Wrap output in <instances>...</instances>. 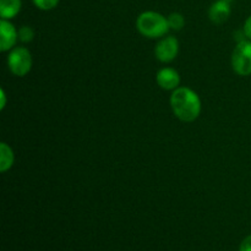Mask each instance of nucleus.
Segmentation results:
<instances>
[{
    "label": "nucleus",
    "mask_w": 251,
    "mask_h": 251,
    "mask_svg": "<svg viewBox=\"0 0 251 251\" xmlns=\"http://www.w3.org/2000/svg\"><path fill=\"white\" fill-rule=\"evenodd\" d=\"M171 105L176 117L181 122H194L201 113L200 97L189 87L174 90L171 96Z\"/></svg>",
    "instance_id": "nucleus-1"
},
{
    "label": "nucleus",
    "mask_w": 251,
    "mask_h": 251,
    "mask_svg": "<svg viewBox=\"0 0 251 251\" xmlns=\"http://www.w3.org/2000/svg\"><path fill=\"white\" fill-rule=\"evenodd\" d=\"M136 27L147 38H159L169 31L168 19L156 11H145L137 17Z\"/></svg>",
    "instance_id": "nucleus-2"
},
{
    "label": "nucleus",
    "mask_w": 251,
    "mask_h": 251,
    "mask_svg": "<svg viewBox=\"0 0 251 251\" xmlns=\"http://www.w3.org/2000/svg\"><path fill=\"white\" fill-rule=\"evenodd\" d=\"M7 66L14 75L26 76L32 69V55L25 47H15L7 55Z\"/></svg>",
    "instance_id": "nucleus-3"
},
{
    "label": "nucleus",
    "mask_w": 251,
    "mask_h": 251,
    "mask_svg": "<svg viewBox=\"0 0 251 251\" xmlns=\"http://www.w3.org/2000/svg\"><path fill=\"white\" fill-rule=\"evenodd\" d=\"M233 70L240 76L251 75V41L238 43L232 54Z\"/></svg>",
    "instance_id": "nucleus-4"
},
{
    "label": "nucleus",
    "mask_w": 251,
    "mask_h": 251,
    "mask_svg": "<svg viewBox=\"0 0 251 251\" xmlns=\"http://www.w3.org/2000/svg\"><path fill=\"white\" fill-rule=\"evenodd\" d=\"M179 51V42L176 37H164L157 43L154 55L162 63H171L176 58Z\"/></svg>",
    "instance_id": "nucleus-5"
},
{
    "label": "nucleus",
    "mask_w": 251,
    "mask_h": 251,
    "mask_svg": "<svg viewBox=\"0 0 251 251\" xmlns=\"http://www.w3.org/2000/svg\"><path fill=\"white\" fill-rule=\"evenodd\" d=\"M17 39H19V31H16L14 25L9 20L0 21V50L7 51L15 48Z\"/></svg>",
    "instance_id": "nucleus-6"
},
{
    "label": "nucleus",
    "mask_w": 251,
    "mask_h": 251,
    "mask_svg": "<svg viewBox=\"0 0 251 251\" xmlns=\"http://www.w3.org/2000/svg\"><path fill=\"white\" fill-rule=\"evenodd\" d=\"M157 83L161 88L166 91H174L179 87L180 76L176 70L172 68H163L157 74Z\"/></svg>",
    "instance_id": "nucleus-7"
},
{
    "label": "nucleus",
    "mask_w": 251,
    "mask_h": 251,
    "mask_svg": "<svg viewBox=\"0 0 251 251\" xmlns=\"http://www.w3.org/2000/svg\"><path fill=\"white\" fill-rule=\"evenodd\" d=\"M210 19L211 21L215 22V24H223V22L227 21L230 16V5L229 2L223 1V0H218L215 4H212V6L210 7Z\"/></svg>",
    "instance_id": "nucleus-8"
},
{
    "label": "nucleus",
    "mask_w": 251,
    "mask_h": 251,
    "mask_svg": "<svg viewBox=\"0 0 251 251\" xmlns=\"http://www.w3.org/2000/svg\"><path fill=\"white\" fill-rule=\"evenodd\" d=\"M21 10V0H0V16L2 20L14 19Z\"/></svg>",
    "instance_id": "nucleus-9"
},
{
    "label": "nucleus",
    "mask_w": 251,
    "mask_h": 251,
    "mask_svg": "<svg viewBox=\"0 0 251 251\" xmlns=\"http://www.w3.org/2000/svg\"><path fill=\"white\" fill-rule=\"evenodd\" d=\"M14 152H12L11 147L5 142L0 144V172L5 173L9 171L14 164Z\"/></svg>",
    "instance_id": "nucleus-10"
},
{
    "label": "nucleus",
    "mask_w": 251,
    "mask_h": 251,
    "mask_svg": "<svg viewBox=\"0 0 251 251\" xmlns=\"http://www.w3.org/2000/svg\"><path fill=\"white\" fill-rule=\"evenodd\" d=\"M167 19H168L169 28L174 29V31H180L184 27V25H185V19H184L183 15L179 14V12H173V14L169 15Z\"/></svg>",
    "instance_id": "nucleus-11"
},
{
    "label": "nucleus",
    "mask_w": 251,
    "mask_h": 251,
    "mask_svg": "<svg viewBox=\"0 0 251 251\" xmlns=\"http://www.w3.org/2000/svg\"><path fill=\"white\" fill-rule=\"evenodd\" d=\"M34 38V31L29 26H22L19 29V39L24 43H28Z\"/></svg>",
    "instance_id": "nucleus-12"
},
{
    "label": "nucleus",
    "mask_w": 251,
    "mask_h": 251,
    "mask_svg": "<svg viewBox=\"0 0 251 251\" xmlns=\"http://www.w3.org/2000/svg\"><path fill=\"white\" fill-rule=\"evenodd\" d=\"M34 5L41 10H51L59 4V0H33Z\"/></svg>",
    "instance_id": "nucleus-13"
},
{
    "label": "nucleus",
    "mask_w": 251,
    "mask_h": 251,
    "mask_svg": "<svg viewBox=\"0 0 251 251\" xmlns=\"http://www.w3.org/2000/svg\"><path fill=\"white\" fill-rule=\"evenodd\" d=\"M239 251H251V235H248L240 244Z\"/></svg>",
    "instance_id": "nucleus-14"
},
{
    "label": "nucleus",
    "mask_w": 251,
    "mask_h": 251,
    "mask_svg": "<svg viewBox=\"0 0 251 251\" xmlns=\"http://www.w3.org/2000/svg\"><path fill=\"white\" fill-rule=\"evenodd\" d=\"M243 29H244V32H245V34H247L248 39L251 41V16L248 17V20L245 21V24H244V28H243Z\"/></svg>",
    "instance_id": "nucleus-15"
},
{
    "label": "nucleus",
    "mask_w": 251,
    "mask_h": 251,
    "mask_svg": "<svg viewBox=\"0 0 251 251\" xmlns=\"http://www.w3.org/2000/svg\"><path fill=\"white\" fill-rule=\"evenodd\" d=\"M0 97H1V105H0V109H4L5 104H6V95H5V91H0Z\"/></svg>",
    "instance_id": "nucleus-16"
},
{
    "label": "nucleus",
    "mask_w": 251,
    "mask_h": 251,
    "mask_svg": "<svg viewBox=\"0 0 251 251\" xmlns=\"http://www.w3.org/2000/svg\"><path fill=\"white\" fill-rule=\"evenodd\" d=\"M223 1H227V2H230V1H232V0H223Z\"/></svg>",
    "instance_id": "nucleus-17"
}]
</instances>
